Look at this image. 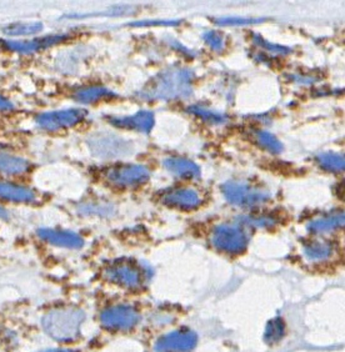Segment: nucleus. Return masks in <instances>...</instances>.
<instances>
[{"mask_svg":"<svg viewBox=\"0 0 345 352\" xmlns=\"http://www.w3.org/2000/svg\"><path fill=\"white\" fill-rule=\"evenodd\" d=\"M193 74L188 69L171 68L150 79L140 90L144 100H174L191 94Z\"/></svg>","mask_w":345,"mask_h":352,"instance_id":"1","label":"nucleus"},{"mask_svg":"<svg viewBox=\"0 0 345 352\" xmlns=\"http://www.w3.org/2000/svg\"><path fill=\"white\" fill-rule=\"evenodd\" d=\"M84 320L85 314L81 309L59 307L47 312L41 318V325L52 339L68 342L79 338Z\"/></svg>","mask_w":345,"mask_h":352,"instance_id":"2","label":"nucleus"},{"mask_svg":"<svg viewBox=\"0 0 345 352\" xmlns=\"http://www.w3.org/2000/svg\"><path fill=\"white\" fill-rule=\"evenodd\" d=\"M211 243L222 252L225 254H240L248 246V236L245 235L240 226L233 223H223L213 231Z\"/></svg>","mask_w":345,"mask_h":352,"instance_id":"3","label":"nucleus"},{"mask_svg":"<svg viewBox=\"0 0 345 352\" xmlns=\"http://www.w3.org/2000/svg\"><path fill=\"white\" fill-rule=\"evenodd\" d=\"M222 192L227 201L237 206H255L271 200V195L268 191L251 188L245 184L229 182L222 185Z\"/></svg>","mask_w":345,"mask_h":352,"instance_id":"4","label":"nucleus"},{"mask_svg":"<svg viewBox=\"0 0 345 352\" xmlns=\"http://www.w3.org/2000/svg\"><path fill=\"white\" fill-rule=\"evenodd\" d=\"M101 322L109 330L125 331L139 322V314L132 306H112L102 312Z\"/></svg>","mask_w":345,"mask_h":352,"instance_id":"5","label":"nucleus"},{"mask_svg":"<svg viewBox=\"0 0 345 352\" xmlns=\"http://www.w3.org/2000/svg\"><path fill=\"white\" fill-rule=\"evenodd\" d=\"M145 275V270L140 265L132 263L110 265L105 271V276L108 278L109 281L128 289L139 287L143 284Z\"/></svg>","mask_w":345,"mask_h":352,"instance_id":"6","label":"nucleus"},{"mask_svg":"<svg viewBox=\"0 0 345 352\" xmlns=\"http://www.w3.org/2000/svg\"><path fill=\"white\" fill-rule=\"evenodd\" d=\"M87 116V110L84 109H68L61 111H52L45 113L36 118V124L41 129L54 131L61 128L73 126L75 124L81 122Z\"/></svg>","mask_w":345,"mask_h":352,"instance_id":"7","label":"nucleus"},{"mask_svg":"<svg viewBox=\"0 0 345 352\" xmlns=\"http://www.w3.org/2000/svg\"><path fill=\"white\" fill-rule=\"evenodd\" d=\"M89 148L99 157H119L130 153L129 142L115 135H94L89 140Z\"/></svg>","mask_w":345,"mask_h":352,"instance_id":"8","label":"nucleus"},{"mask_svg":"<svg viewBox=\"0 0 345 352\" xmlns=\"http://www.w3.org/2000/svg\"><path fill=\"white\" fill-rule=\"evenodd\" d=\"M110 183L119 186H133L147 183L149 180V170L143 165H121L108 170L107 173Z\"/></svg>","mask_w":345,"mask_h":352,"instance_id":"9","label":"nucleus"},{"mask_svg":"<svg viewBox=\"0 0 345 352\" xmlns=\"http://www.w3.org/2000/svg\"><path fill=\"white\" fill-rule=\"evenodd\" d=\"M198 336L193 331H174L162 336L156 341L158 352H189L196 349Z\"/></svg>","mask_w":345,"mask_h":352,"instance_id":"10","label":"nucleus"},{"mask_svg":"<svg viewBox=\"0 0 345 352\" xmlns=\"http://www.w3.org/2000/svg\"><path fill=\"white\" fill-rule=\"evenodd\" d=\"M38 235L41 240L47 241L49 244L67 248V249H81L84 241L78 234L72 231L53 230V229H41Z\"/></svg>","mask_w":345,"mask_h":352,"instance_id":"11","label":"nucleus"},{"mask_svg":"<svg viewBox=\"0 0 345 352\" xmlns=\"http://www.w3.org/2000/svg\"><path fill=\"white\" fill-rule=\"evenodd\" d=\"M118 128L123 129L136 130L148 134L154 126V116L150 111H139L134 116H125V118H112L109 119Z\"/></svg>","mask_w":345,"mask_h":352,"instance_id":"12","label":"nucleus"},{"mask_svg":"<svg viewBox=\"0 0 345 352\" xmlns=\"http://www.w3.org/2000/svg\"><path fill=\"white\" fill-rule=\"evenodd\" d=\"M162 201L168 206H174L183 210H193L200 205L198 192L191 189L173 190L163 197Z\"/></svg>","mask_w":345,"mask_h":352,"instance_id":"13","label":"nucleus"},{"mask_svg":"<svg viewBox=\"0 0 345 352\" xmlns=\"http://www.w3.org/2000/svg\"><path fill=\"white\" fill-rule=\"evenodd\" d=\"M65 39H67V35H52V36H44L41 39L30 41H4V43L13 52H18L21 54H29L45 47H53Z\"/></svg>","mask_w":345,"mask_h":352,"instance_id":"14","label":"nucleus"},{"mask_svg":"<svg viewBox=\"0 0 345 352\" xmlns=\"http://www.w3.org/2000/svg\"><path fill=\"white\" fill-rule=\"evenodd\" d=\"M164 168L173 173L174 175L185 179H198L200 177V169L196 164L183 157H169L164 160Z\"/></svg>","mask_w":345,"mask_h":352,"instance_id":"15","label":"nucleus"},{"mask_svg":"<svg viewBox=\"0 0 345 352\" xmlns=\"http://www.w3.org/2000/svg\"><path fill=\"white\" fill-rule=\"evenodd\" d=\"M0 197L14 203H33L35 194L30 189L10 183H0Z\"/></svg>","mask_w":345,"mask_h":352,"instance_id":"16","label":"nucleus"},{"mask_svg":"<svg viewBox=\"0 0 345 352\" xmlns=\"http://www.w3.org/2000/svg\"><path fill=\"white\" fill-rule=\"evenodd\" d=\"M305 258L311 261H323L332 255V245L324 241H309L303 245Z\"/></svg>","mask_w":345,"mask_h":352,"instance_id":"17","label":"nucleus"},{"mask_svg":"<svg viewBox=\"0 0 345 352\" xmlns=\"http://www.w3.org/2000/svg\"><path fill=\"white\" fill-rule=\"evenodd\" d=\"M344 225V215L338 214V215H332V217H323L309 223L308 229L314 234H323V232H331V231L337 230Z\"/></svg>","mask_w":345,"mask_h":352,"instance_id":"18","label":"nucleus"},{"mask_svg":"<svg viewBox=\"0 0 345 352\" xmlns=\"http://www.w3.org/2000/svg\"><path fill=\"white\" fill-rule=\"evenodd\" d=\"M29 166H30V164L21 157L0 154V173H6L9 175H17V174H23L28 171Z\"/></svg>","mask_w":345,"mask_h":352,"instance_id":"19","label":"nucleus"},{"mask_svg":"<svg viewBox=\"0 0 345 352\" xmlns=\"http://www.w3.org/2000/svg\"><path fill=\"white\" fill-rule=\"evenodd\" d=\"M285 324L280 318H273L265 329L264 341L268 345H275L284 338Z\"/></svg>","mask_w":345,"mask_h":352,"instance_id":"20","label":"nucleus"},{"mask_svg":"<svg viewBox=\"0 0 345 352\" xmlns=\"http://www.w3.org/2000/svg\"><path fill=\"white\" fill-rule=\"evenodd\" d=\"M43 30V24L41 23H14L3 29L4 34L10 35V36H21V35H33L39 33Z\"/></svg>","mask_w":345,"mask_h":352,"instance_id":"21","label":"nucleus"},{"mask_svg":"<svg viewBox=\"0 0 345 352\" xmlns=\"http://www.w3.org/2000/svg\"><path fill=\"white\" fill-rule=\"evenodd\" d=\"M318 163L323 169L331 173L344 171V156L334 153H326L318 156Z\"/></svg>","mask_w":345,"mask_h":352,"instance_id":"22","label":"nucleus"},{"mask_svg":"<svg viewBox=\"0 0 345 352\" xmlns=\"http://www.w3.org/2000/svg\"><path fill=\"white\" fill-rule=\"evenodd\" d=\"M113 94L112 91H109L108 89L105 88H88L79 90L78 93H75V99L78 102H87V104H92V102H98L103 98H107Z\"/></svg>","mask_w":345,"mask_h":352,"instance_id":"23","label":"nucleus"},{"mask_svg":"<svg viewBox=\"0 0 345 352\" xmlns=\"http://www.w3.org/2000/svg\"><path fill=\"white\" fill-rule=\"evenodd\" d=\"M258 142H260L262 146L271 151L273 154H280L283 151V145L282 142L278 140L275 136L268 131H258Z\"/></svg>","mask_w":345,"mask_h":352,"instance_id":"24","label":"nucleus"},{"mask_svg":"<svg viewBox=\"0 0 345 352\" xmlns=\"http://www.w3.org/2000/svg\"><path fill=\"white\" fill-rule=\"evenodd\" d=\"M188 111L191 113V114H194V116H200L205 122H209L211 124H219V122H223L225 120V118L222 114H218V113H214V111H209V110L200 108L198 105L190 107L188 109Z\"/></svg>","mask_w":345,"mask_h":352,"instance_id":"25","label":"nucleus"},{"mask_svg":"<svg viewBox=\"0 0 345 352\" xmlns=\"http://www.w3.org/2000/svg\"><path fill=\"white\" fill-rule=\"evenodd\" d=\"M253 41L254 44H257L258 47H264L271 53H279V54H286L291 52L289 47H283V45H277V44H271L269 41H265L264 38H262L259 34L253 35Z\"/></svg>","mask_w":345,"mask_h":352,"instance_id":"26","label":"nucleus"},{"mask_svg":"<svg viewBox=\"0 0 345 352\" xmlns=\"http://www.w3.org/2000/svg\"><path fill=\"white\" fill-rule=\"evenodd\" d=\"M203 39L216 52H220L223 49V38L217 32H207V33H204Z\"/></svg>","mask_w":345,"mask_h":352,"instance_id":"27","label":"nucleus"},{"mask_svg":"<svg viewBox=\"0 0 345 352\" xmlns=\"http://www.w3.org/2000/svg\"><path fill=\"white\" fill-rule=\"evenodd\" d=\"M264 19H249V18H222L217 19L218 25H248V24H257L262 23Z\"/></svg>","mask_w":345,"mask_h":352,"instance_id":"28","label":"nucleus"},{"mask_svg":"<svg viewBox=\"0 0 345 352\" xmlns=\"http://www.w3.org/2000/svg\"><path fill=\"white\" fill-rule=\"evenodd\" d=\"M244 223L247 225H251V226H271L273 223V220L271 217H259V219H254V217H244Z\"/></svg>","mask_w":345,"mask_h":352,"instance_id":"29","label":"nucleus"},{"mask_svg":"<svg viewBox=\"0 0 345 352\" xmlns=\"http://www.w3.org/2000/svg\"><path fill=\"white\" fill-rule=\"evenodd\" d=\"M12 108H13L12 102L7 100L6 98L0 96V110H10Z\"/></svg>","mask_w":345,"mask_h":352,"instance_id":"30","label":"nucleus"},{"mask_svg":"<svg viewBox=\"0 0 345 352\" xmlns=\"http://www.w3.org/2000/svg\"><path fill=\"white\" fill-rule=\"evenodd\" d=\"M0 217L1 219H7L8 217L7 211L4 210L3 208H0Z\"/></svg>","mask_w":345,"mask_h":352,"instance_id":"31","label":"nucleus"},{"mask_svg":"<svg viewBox=\"0 0 345 352\" xmlns=\"http://www.w3.org/2000/svg\"><path fill=\"white\" fill-rule=\"evenodd\" d=\"M43 352H73L70 351V350H48V351Z\"/></svg>","mask_w":345,"mask_h":352,"instance_id":"32","label":"nucleus"}]
</instances>
